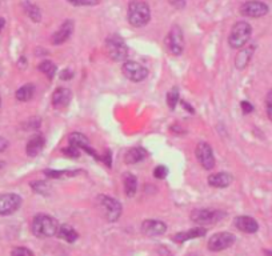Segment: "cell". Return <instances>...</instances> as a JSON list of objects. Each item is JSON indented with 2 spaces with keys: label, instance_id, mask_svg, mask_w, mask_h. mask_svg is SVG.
I'll return each mask as SVG.
<instances>
[{
  "label": "cell",
  "instance_id": "1",
  "mask_svg": "<svg viewBox=\"0 0 272 256\" xmlns=\"http://www.w3.org/2000/svg\"><path fill=\"white\" fill-rule=\"evenodd\" d=\"M128 21L132 27L140 28L147 26L151 20V11L148 4L143 0H131L128 4Z\"/></svg>",
  "mask_w": 272,
  "mask_h": 256
},
{
  "label": "cell",
  "instance_id": "2",
  "mask_svg": "<svg viewBox=\"0 0 272 256\" xmlns=\"http://www.w3.org/2000/svg\"><path fill=\"white\" fill-rule=\"evenodd\" d=\"M32 234L36 238H51L54 235L58 234L59 230V223L55 218H52L50 215L46 213H39L32 220V226H31Z\"/></svg>",
  "mask_w": 272,
  "mask_h": 256
},
{
  "label": "cell",
  "instance_id": "3",
  "mask_svg": "<svg viewBox=\"0 0 272 256\" xmlns=\"http://www.w3.org/2000/svg\"><path fill=\"white\" fill-rule=\"evenodd\" d=\"M107 55L114 62H126L128 56V47L120 35H111L106 40Z\"/></svg>",
  "mask_w": 272,
  "mask_h": 256
},
{
  "label": "cell",
  "instance_id": "4",
  "mask_svg": "<svg viewBox=\"0 0 272 256\" xmlns=\"http://www.w3.org/2000/svg\"><path fill=\"white\" fill-rule=\"evenodd\" d=\"M251 35L252 27L246 21H238L231 30L228 43H230L231 47L235 48V50L243 48L248 43V40L251 39Z\"/></svg>",
  "mask_w": 272,
  "mask_h": 256
},
{
  "label": "cell",
  "instance_id": "5",
  "mask_svg": "<svg viewBox=\"0 0 272 256\" xmlns=\"http://www.w3.org/2000/svg\"><path fill=\"white\" fill-rule=\"evenodd\" d=\"M98 207L102 209L103 215L110 223L116 222L122 215V204L114 197L107 196V195H99L96 199Z\"/></svg>",
  "mask_w": 272,
  "mask_h": 256
},
{
  "label": "cell",
  "instance_id": "6",
  "mask_svg": "<svg viewBox=\"0 0 272 256\" xmlns=\"http://www.w3.org/2000/svg\"><path fill=\"white\" fill-rule=\"evenodd\" d=\"M224 215L220 211H212V209H194L191 213V220L196 224L202 226H209V224H215L223 218Z\"/></svg>",
  "mask_w": 272,
  "mask_h": 256
},
{
  "label": "cell",
  "instance_id": "7",
  "mask_svg": "<svg viewBox=\"0 0 272 256\" xmlns=\"http://www.w3.org/2000/svg\"><path fill=\"white\" fill-rule=\"evenodd\" d=\"M122 71H123V75L127 79H130L131 81H143L144 79H147L148 76V69L145 68L144 65H141L140 63L137 62H132V60H128V62H124L123 67H122Z\"/></svg>",
  "mask_w": 272,
  "mask_h": 256
},
{
  "label": "cell",
  "instance_id": "8",
  "mask_svg": "<svg viewBox=\"0 0 272 256\" xmlns=\"http://www.w3.org/2000/svg\"><path fill=\"white\" fill-rule=\"evenodd\" d=\"M195 155L204 170H213V167H215V156H213V151L208 143H205V141L198 143L195 149Z\"/></svg>",
  "mask_w": 272,
  "mask_h": 256
},
{
  "label": "cell",
  "instance_id": "9",
  "mask_svg": "<svg viewBox=\"0 0 272 256\" xmlns=\"http://www.w3.org/2000/svg\"><path fill=\"white\" fill-rule=\"evenodd\" d=\"M167 47L171 51L172 55H182V52L184 50V36L183 31L179 26H174L171 28L170 34L166 39Z\"/></svg>",
  "mask_w": 272,
  "mask_h": 256
},
{
  "label": "cell",
  "instance_id": "10",
  "mask_svg": "<svg viewBox=\"0 0 272 256\" xmlns=\"http://www.w3.org/2000/svg\"><path fill=\"white\" fill-rule=\"evenodd\" d=\"M235 240L236 238L230 232H219L211 236V239L208 240V250L212 252H220L230 248L235 243Z\"/></svg>",
  "mask_w": 272,
  "mask_h": 256
},
{
  "label": "cell",
  "instance_id": "11",
  "mask_svg": "<svg viewBox=\"0 0 272 256\" xmlns=\"http://www.w3.org/2000/svg\"><path fill=\"white\" fill-rule=\"evenodd\" d=\"M270 8L268 5L263 1H258V0H250L246 1L244 4L240 7V13L243 16L247 17H262L267 15Z\"/></svg>",
  "mask_w": 272,
  "mask_h": 256
},
{
  "label": "cell",
  "instance_id": "12",
  "mask_svg": "<svg viewBox=\"0 0 272 256\" xmlns=\"http://www.w3.org/2000/svg\"><path fill=\"white\" fill-rule=\"evenodd\" d=\"M21 197L16 193H4L0 196V215H11L20 208Z\"/></svg>",
  "mask_w": 272,
  "mask_h": 256
},
{
  "label": "cell",
  "instance_id": "13",
  "mask_svg": "<svg viewBox=\"0 0 272 256\" xmlns=\"http://www.w3.org/2000/svg\"><path fill=\"white\" fill-rule=\"evenodd\" d=\"M167 231L166 223L162 220H155V219H148L144 220L141 224V232L147 236H160Z\"/></svg>",
  "mask_w": 272,
  "mask_h": 256
},
{
  "label": "cell",
  "instance_id": "14",
  "mask_svg": "<svg viewBox=\"0 0 272 256\" xmlns=\"http://www.w3.org/2000/svg\"><path fill=\"white\" fill-rule=\"evenodd\" d=\"M73 32V20H66L59 27V30L56 31L55 34L52 35V43L55 44V46H59V44H63L68 40V39L71 38V35Z\"/></svg>",
  "mask_w": 272,
  "mask_h": 256
},
{
  "label": "cell",
  "instance_id": "15",
  "mask_svg": "<svg viewBox=\"0 0 272 256\" xmlns=\"http://www.w3.org/2000/svg\"><path fill=\"white\" fill-rule=\"evenodd\" d=\"M68 140H69V145H73V147H76V148L84 149L87 154H89L91 156H94L96 160H100L99 155L89 147V141L88 139H87V136H84V135H81V133L79 132H73L69 135V139H68Z\"/></svg>",
  "mask_w": 272,
  "mask_h": 256
},
{
  "label": "cell",
  "instance_id": "16",
  "mask_svg": "<svg viewBox=\"0 0 272 256\" xmlns=\"http://www.w3.org/2000/svg\"><path fill=\"white\" fill-rule=\"evenodd\" d=\"M235 227L244 234H255L259 230V224L251 216H238L235 219Z\"/></svg>",
  "mask_w": 272,
  "mask_h": 256
},
{
  "label": "cell",
  "instance_id": "17",
  "mask_svg": "<svg viewBox=\"0 0 272 256\" xmlns=\"http://www.w3.org/2000/svg\"><path fill=\"white\" fill-rule=\"evenodd\" d=\"M71 99H72V92L68 88L60 87V88H56L52 95V104L56 108H64L71 103Z\"/></svg>",
  "mask_w": 272,
  "mask_h": 256
},
{
  "label": "cell",
  "instance_id": "18",
  "mask_svg": "<svg viewBox=\"0 0 272 256\" xmlns=\"http://www.w3.org/2000/svg\"><path fill=\"white\" fill-rule=\"evenodd\" d=\"M205 234H207V228H204V227H195V228H192V230L183 231V232L175 234V236L172 239H174V242H176V243H184V242H187V240L196 239V238H203Z\"/></svg>",
  "mask_w": 272,
  "mask_h": 256
},
{
  "label": "cell",
  "instance_id": "19",
  "mask_svg": "<svg viewBox=\"0 0 272 256\" xmlns=\"http://www.w3.org/2000/svg\"><path fill=\"white\" fill-rule=\"evenodd\" d=\"M232 175L228 172H219V174H212L208 176V184L213 188H225L232 183Z\"/></svg>",
  "mask_w": 272,
  "mask_h": 256
},
{
  "label": "cell",
  "instance_id": "20",
  "mask_svg": "<svg viewBox=\"0 0 272 256\" xmlns=\"http://www.w3.org/2000/svg\"><path fill=\"white\" fill-rule=\"evenodd\" d=\"M44 144H46V140H44V137L42 135H35L28 140L27 143V155L30 156V158H35V156H38L40 152H42V149L44 148Z\"/></svg>",
  "mask_w": 272,
  "mask_h": 256
},
{
  "label": "cell",
  "instance_id": "21",
  "mask_svg": "<svg viewBox=\"0 0 272 256\" xmlns=\"http://www.w3.org/2000/svg\"><path fill=\"white\" fill-rule=\"evenodd\" d=\"M254 51H255V47L254 46H250V47L243 48L242 51L239 52L236 58H235V65L238 69H244L250 63L252 55H254Z\"/></svg>",
  "mask_w": 272,
  "mask_h": 256
},
{
  "label": "cell",
  "instance_id": "22",
  "mask_svg": "<svg viewBox=\"0 0 272 256\" xmlns=\"http://www.w3.org/2000/svg\"><path fill=\"white\" fill-rule=\"evenodd\" d=\"M144 158H147V151L144 148H141V147L130 148L124 154V163H127V164H135V163L141 162Z\"/></svg>",
  "mask_w": 272,
  "mask_h": 256
},
{
  "label": "cell",
  "instance_id": "23",
  "mask_svg": "<svg viewBox=\"0 0 272 256\" xmlns=\"http://www.w3.org/2000/svg\"><path fill=\"white\" fill-rule=\"evenodd\" d=\"M56 235L59 236L60 239L66 240L68 243H73L79 238V234L69 224H62V226H59V230H58V234Z\"/></svg>",
  "mask_w": 272,
  "mask_h": 256
},
{
  "label": "cell",
  "instance_id": "24",
  "mask_svg": "<svg viewBox=\"0 0 272 256\" xmlns=\"http://www.w3.org/2000/svg\"><path fill=\"white\" fill-rule=\"evenodd\" d=\"M123 179L126 195L132 197L136 193V190H137V179H136V176H134L132 174H126Z\"/></svg>",
  "mask_w": 272,
  "mask_h": 256
},
{
  "label": "cell",
  "instance_id": "25",
  "mask_svg": "<svg viewBox=\"0 0 272 256\" xmlns=\"http://www.w3.org/2000/svg\"><path fill=\"white\" fill-rule=\"evenodd\" d=\"M35 85L34 84H24L16 91V99L19 102H28L34 98Z\"/></svg>",
  "mask_w": 272,
  "mask_h": 256
},
{
  "label": "cell",
  "instance_id": "26",
  "mask_svg": "<svg viewBox=\"0 0 272 256\" xmlns=\"http://www.w3.org/2000/svg\"><path fill=\"white\" fill-rule=\"evenodd\" d=\"M23 7H24V12L27 13V16L30 17L31 20L35 21V23H39V21L42 20V12H40L39 7H36L35 4L30 3V1H24Z\"/></svg>",
  "mask_w": 272,
  "mask_h": 256
},
{
  "label": "cell",
  "instance_id": "27",
  "mask_svg": "<svg viewBox=\"0 0 272 256\" xmlns=\"http://www.w3.org/2000/svg\"><path fill=\"white\" fill-rule=\"evenodd\" d=\"M39 69H40L43 73H46L48 79H52V77L55 76V73H56V65L52 63V62H48V60L40 63Z\"/></svg>",
  "mask_w": 272,
  "mask_h": 256
},
{
  "label": "cell",
  "instance_id": "28",
  "mask_svg": "<svg viewBox=\"0 0 272 256\" xmlns=\"http://www.w3.org/2000/svg\"><path fill=\"white\" fill-rule=\"evenodd\" d=\"M180 98H179V90L176 87H174L172 90L167 94V104L170 107L171 110H175V107L179 103Z\"/></svg>",
  "mask_w": 272,
  "mask_h": 256
},
{
  "label": "cell",
  "instance_id": "29",
  "mask_svg": "<svg viewBox=\"0 0 272 256\" xmlns=\"http://www.w3.org/2000/svg\"><path fill=\"white\" fill-rule=\"evenodd\" d=\"M31 187H32V190L36 193H42V195H46L48 191V186L46 182H39V180H36V182L31 183Z\"/></svg>",
  "mask_w": 272,
  "mask_h": 256
},
{
  "label": "cell",
  "instance_id": "30",
  "mask_svg": "<svg viewBox=\"0 0 272 256\" xmlns=\"http://www.w3.org/2000/svg\"><path fill=\"white\" fill-rule=\"evenodd\" d=\"M167 175H168V168L164 166H157L155 170H153V176L156 178V179H166Z\"/></svg>",
  "mask_w": 272,
  "mask_h": 256
},
{
  "label": "cell",
  "instance_id": "31",
  "mask_svg": "<svg viewBox=\"0 0 272 256\" xmlns=\"http://www.w3.org/2000/svg\"><path fill=\"white\" fill-rule=\"evenodd\" d=\"M69 4L77 5V7H81V5H96L100 3V0H67Z\"/></svg>",
  "mask_w": 272,
  "mask_h": 256
},
{
  "label": "cell",
  "instance_id": "32",
  "mask_svg": "<svg viewBox=\"0 0 272 256\" xmlns=\"http://www.w3.org/2000/svg\"><path fill=\"white\" fill-rule=\"evenodd\" d=\"M11 256H34V252L26 247H16L12 250Z\"/></svg>",
  "mask_w": 272,
  "mask_h": 256
},
{
  "label": "cell",
  "instance_id": "33",
  "mask_svg": "<svg viewBox=\"0 0 272 256\" xmlns=\"http://www.w3.org/2000/svg\"><path fill=\"white\" fill-rule=\"evenodd\" d=\"M266 111H267L268 119L272 122V90L268 91L267 96H266Z\"/></svg>",
  "mask_w": 272,
  "mask_h": 256
},
{
  "label": "cell",
  "instance_id": "34",
  "mask_svg": "<svg viewBox=\"0 0 272 256\" xmlns=\"http://www.w3.org/2000/svg\"><path fill=\"white\" fill-rule=\"evenodd\" d=\"M62 152L67 156H71V158H79L80 156V152H79V148L73 147V145H69L67 148L62 149Z\"/></svg>",
  "mask_w": 272,
  "mask_h": 256
},
{
  "label": "cell",
  "instance_id": "35",
  "mask_svg": "<svg viewBox=\"0 0 272 256\" xmlns=\"http://www.w3.org/2000/svg\"><path fill=\"white\" fill-rule=\"evenodd\" d=\"M44 174L50 178H62L63 175L67 174V171H56V170H46L44 171Z\"/></svg>",
  "mask_w": 272,
  "mask_h": 256
},
{
  "label": "cell",
  "instance_id": "36",
  "mask_svg": "<svg viewBox=\"0 0 272 256\" xmlns=\"http://www.w3.org/2000/svg\"><path fill=\"white\" fill-rule=\"evenodd\" d=\"M240 106H242V111L244 114H251L254 111V107H252V104L250 102H242Z\"/></svg>",
  "mask_w": 272,
  "mask_h": 256
},
{
  "label": "cell",
  "instance_id": "37",
  "mask_svg": "<svg viewBox=\"0 0 272 256\" xmlns=\"http://www.w3.org/2000/svg\"><path fill=\"white\" fill-rule=\"evenodd\" d=\"M72 77L73 72L71 69H64V71H62V73H60V79H62V80H69V79H72Z\"/></svg>",
  "mask_w": 272,
  "mask_h": 256
},
{
  "label": "cell",
  "instance_id": "38",
  "mask_svg": "<svg viewBox=\"0 0 272 256\" xmlns=\"http://www.w3.org/2000/svg\"><path fill=\"white\" fill-rule=\"evenodd\" d=\"M7 147H8V141H7V139L0 136V154L4 152L5 149H7Z\"/></svg>",
  "mask_w": 272,
  "mask_h": 256
},
{
  "label": "cell",
  "instance_id": "39",
  "mask_svg": "<svg viewBox=\"0 0 272 256\" xmlns=\"http://www.w3.org/2000/svg\"><path fill=\"white\" fill-rule=\"evenodd\" d=\"M106 155H107V156H104V158H103V162H106L107 166L111 167V152H110V151H107Z\"/></svg>",
  "mask_w": 272,
  "mask_h": 256
},
{
  "label": "cell",
  "instance_id": "40",
  "mask_svg": "<svg viewBox=\"0 0 272 256\" xmlns=\"http://www.w3.org/2000/svg\"><path fill=\"white\" fill-rule=\"evenodd\" d=\"M182 103H183V106L186 107V110H187V111H190V112H191V114H194V110H192V108H191V106H188L187 103H184V102H182Z\"/></svg>",
  "mask_w": 272,
  "mask_h": 256
},
{
  "label": "cell",
  "instance_id": "41",
  "mask_svg": "<svg viewBox=\"0 0 272 256\" xmlns=\"http://www.w3.org/2000/svg\"><path fill=\"white\" fill-rule=\"evenodd\" d=\"M4 24H5V20H4V19H1V17H0V32H1V30H3Z\"/></svg>",
  "mask_w": 272,
  "mask_h": 256
},
{
  "label": "cell",
  "instance_id": "42",
  "mask_svg": "<svg viewBox=\"0 0 272 256\" xmlns=\"http://www.w3.org/2000/svg\"><path fill=\"white\" fill-rule=\"evenodd\" d=\"M266 256H272V251H264Z\"/></svg>",
  "mask_w": 272,
  "mask_h": 256
},
{
  "label": "cell",
  "instance_id": "43",
  "mask_svg": "<svg viewBox=\"0 0 272 256\" xmlns=\"http://www.w3.org/2000/svg\"><path fill=\"white\" fill-rule=\"evenodd\" d=\"M187 256H199V255H195V254H192V255H187Z\"/></svg>",
  "mask_w": 272,
  "mask_h": 256
},
{
  "label": "cell",
  "instance_id": "44",
  "mask_svg": "<svg viewBox=\"0 0 272 256\" xmlns=\"http://www.w3.org/2000/svg\"><path fill=\"white\" fill-rule=\"evenodd\" d=\"M0 106H1V98H0Z\"/></svg>",
  "mask_w": 272,
  "mask_h": 256
},
{
  "label": "cell",
  "instance_id": "45",
  "mask_svg": "<svg viewBox=\"0 0 272 256\" xmlns=\"http://www.w3.org/2000/svg\"><path fill=\"white\" fill-rule=\"evenodd\" d=\"M0 73H1V68H0Z\"/></svg>",
  "mask_w": 272,
  "mask_h": 256
}]
</instances>
